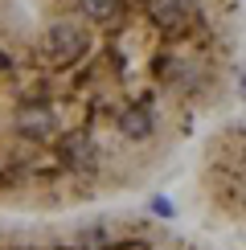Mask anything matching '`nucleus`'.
Here are the masks:
<instances>
[{
	"instance_id": "1",
	"label": "nucleus",
	"mask_w": 246,
	"mask_h": 250,
	"mask_svg": "<svg viewBox=\"0 0 246 250\" xmlns=\"http://www.w3.org/2000/svg\"><path fill=\"white\" fill-rule=\"evenodd\" d=\"M197 119L102 41L0 0V213L62 217L156 176Z\"/></svg>"
},
{
	"instance_id": "2",
	"label": "nucleus",
	"mask_w": 246,
	"mask_h": 250,
	"mask_svg": "<svg viewBox=\"0 0 246 250\" xmlns=\"http://www.w3.org/2000/svg\"><path fill=\"white\" fill-rule=\"evenodd\" d=\"M0 250H218L144 213L82 209L62 217H4Z\"/></svg>"
},
{
	"instance_id": "3",
	"label": "nucleus",
	"mask_w": 246,
	"mask_h": 250,
	"mask_svg": "<svg viewBox=\"0 0 246 250\" xmlns=\"http://www.w3.org/2000/svg\"><path fill=\"white\" fill-rule=\"evenodd\" d=\"M193 193L213 222L246 230V123H222L201 140Z\"/></svg>"
}]
</instances>
